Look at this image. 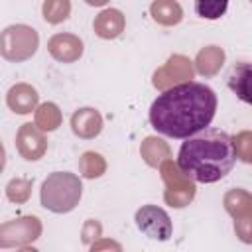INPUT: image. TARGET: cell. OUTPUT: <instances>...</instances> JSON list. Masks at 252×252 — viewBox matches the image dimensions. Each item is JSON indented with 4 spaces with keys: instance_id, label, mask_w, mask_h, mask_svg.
I'll list each match as a JSON object with an SVG mask.
<instances>
[{
    "instance_id": "cell-1",
    "label": "cell",
    "mask_w": 252,
    "mask_h": 252,
    "mask_svg": "<svg viewBox=\"0 0 252 252\" xmlns=\"http://www.w3.org/2000/svg\"><path fill=\"white\" fill-rule=\"evenodd\" d=\"M217 112V94L211 87L187 81L161 91L150 106V124L156 132L185 140L205 130Z\"/></svg>"
},
{
    "instance_id": "cell-2",
    "label": "cell",
    "mask_w": 252,
    "mask_h": 252,
    "mask_svg": "<svg viewBox=\"0 0 252 252\" xmlns=\"http://www.w3.org/2000/svg\"><path fill=\"white\" fill-rule=\"evenodd\" d=\"M236 163L232 136L219 128H205L179 148L177 165L195 183H215L226 177Z\"/></svg>"
},
{
    "instance_id": "cell-3",
    "label": "cell",
    "mask_w": 252,
    "mask_h": 252,
    "mask_svg": "<svg viewBox=\"0 0 252 252\" xmlns=\"http://www.w3.org/2000/svg\"><path fill=\"white\" fill-rule=\"evenodd\" d=\"M83 197V183L79 175L69 171H53L49 173L39 189L41 207L55 213L65 215L71 213Z\"/></svg>"
},
{
    "instance_id": "cell-4",
    "label": "cell",
    "mask_w": 252,
    "mask_h": 252,
    "mask_svg": "<svg viewBox=\"0 0 252 252\" xmlns=\"http://www.w3.org/2000/svg\"><path fill=\"white\" fill-rule=\"evenodd\" d=\"M39 47V35L32 26L12 24L4 28L0 35V55L6 61L22 63L35 55Z\"/></svg>"
},
{
    "instance_id": "cell-5",
    "label": "cell",
    "mask_w": 252,
    "mask_h": 252,
    "mask_svg": "<svg viewBox=\"0 0 252 252\" xmlns=\"http://www.w3.org/2000/svg\"><path fill=\"white\" fill-rule=\"evenodd\" d=\"M159 173H161V181L165 185V191H163V201L173 207V209H183L187 207L193 199H195V193H197V187H195V181L185 175L177 161H173L171 158L165 159L161 165H159Z\"/></svg>"
},
{
    "instance_id": "cell-6",
    "label": "cell",
    "mask_w": 252,
    "mask_h": 252,
    "mask_svg": "<svg viewBox=\"0 0 252 252\" xmlns=\"http://www.w3.org/2000/svg\"><path fill=\"white\" fill-rule=\"evenodd\" d=\"M41 220L35 215L18 217L0 224V248H24L41 236Z\"/></svg>"
},
{
    "instance_id": "cell-7",
    "label": "cell",
    "mask_w": 252,
    "mask_h": 252,
    "mask_svg": "<svg viewBox=\"0 0 252 252\" xmlns=\"http://www.w3.org/2000/svg\"><path fill=\"white\" fill-rule=\"evenodd\" d=\"M195 63L181 55V53H175L171 55L161 67L156 69L154 77H152V83L158 91H165V89H171L175 85H181V83H187L195 77Z\"/></svg>"
},
{
    "instance_id": "cell-8",
    "label": "cell",
    "mask_w": 252,
    "mask_h": 252,
    "mask_svg": "<svg viewBox=\"0 0 252 252\" xmlns=\"http://www.w3.org/2000/svg\"><path fill=\"white\" fill-rule=\"evenodd\" d=\"M134 220H136V226L140 228V232H144L148 238L152 240H159V242H165L171 238L173 234V224H171V219L169 215L161 209V207H156V205H144L136 211L134 215Z\"/></svg>"
},
{
    "instance_id": "cell-9",
    "label": "cell",
    "mask_w": 252,
    "mask_h": 252,
    "mask_svg": "<svg viewBox=\"0 0 252 252\" xmlns=\"http://www.w3.org/2000/svg\"><path fill=\"white\" fill-rule=\"evenodd\" d=\"M16 150L26 161H37L47 152L45 132L33 122H26L16 132Z\"/></svg>"
},
{
    "instance_id": "cell-10",
    "label": "cell",
    "mask_w": 252,
    "mask_h": 252,
    "mask_svg": "<svg viewBox=\"0 0 252 252\" xmlns=\"http://www.w3.org/2000/svg\"><path fill=\"white\" fill-rule=\"evenodd\" d=\"M47 51L59 63H75L81 59L85 45L75 33H55L47 39Z\"/></svg>"
},
{
    "instance_id": "cell-11",
    "label": "cell",
    "mask_w": 252,
    "mask_h": 252,
    "mask_svg": "<svg viewBox=\"0 0 252 252\" xmlns=\"http://www.w3.org/2000/svg\"><path fill=\"white\" fill-rule=\"evenodd\" d=\"M6 104L16 114H30L39 106V94L32 85L16 83L6 93Z\"/></svg>"
},
{
    "instance_id": "cell-12",
    "label": "cell",
    "mask_w": 252,
    "mask_h": 252,
    "mask_svg": "<svg viewBox=\"0 0 252 252\" xmlns=\"http://www.w3.org/2000/svg\"><path fill=\"white\" fill-rule=\"evenodd\" d=\"M71 130L75 136L83 140H93L102 132V116L96 108L85 106L73 112L71 116Z\"/></svg>"
},
{
    "instance_id": "cell-13",
    "label": "cell",
    "mask_w": 252,
    "mask_h": 252,
    "mask_svg": "<svg viewBox=\"0 0 252 252\" xmlns=\"http://www.w3.org/2000/svg\"><path fill=\"white\" fill-rule=\"evenodd\" d=\"M126 28V18L118 8H106L102 10L94 22L93 30L100 39H116Z\"/></svg>"
},
{
    "instance_id": "cell-14",
    "label": "cell",
    "mask_w": 252,
    "mask_h": 252,
    "mask_svg": "<svg viewBox=\"0 0 252 252\" xmlns=\"http://www.w3.org/2000/svg\"><path fill=\"white\" fill-rule=\"evenodd\" d=\"M226 83L236 98L252 106V63H236L230 69Z\"/></svg>"
},
{
    "instance_id": "cell-15",
    "label": "cell",
    "mask_w": 252,
    "mask_h": 252,
    "mask_svg": "<svg viewBox=\"0 0 252 252\" xmlns=\"http://www.w3.org/2000/svg\"><path fill=\"white\" fill-rule=\"evenodd\" d=\"M150 16L163 28H173L183 20V8L177 0H154L150 4Z\"/></svg>"
},
{
    "instance_id": "cell-16",
    "label": "cell",
    "mask_w": 252,
    "mask_h": 252,
    "mask_svg": "<svg viewBox=\"0 0 252 252\" xmlns=\"http://www.w3.org/2000/svg\"><path fill=\"white\" fill-rule=\"evenodd\" d=\"M224 49L222 47H219V45H207V47H203L199 53H197V57H195V71L199 73V75H203V77H213V75H217L219 71H220V67H222V63H224Z\"/></svg>"
},
{
    "instance_id": "cell-17",
    "label": "cell",
    "mask_w": 252,
    "mask_h": 252,
    "mask_svg": "<svg viewBox=\"0 0 252 252\" xmlns=\"http://www.w3.org/2000/svg\"><path fill=\"white\" fill-rule=\"evenodd\" d=\"M140 156L150 167H159L165 159L171 158V150H169V144L163 142L161 138L148 136V138H144V142L140 146Z\"/></svg>"
},
{
    "instance_id": "cell-18",
    "label": "cell",
    "mask_w": 252,
    "mask_h": 252,
    "mask_svg": "<svg viewBox=\"0 0 252 252\" xmlns=\"http://www.w3.org/2000/svg\"><path fill=\"white\" fill-rule=\"evenodd\" d=\"M222 205H224L226 213L234 220L252 215V195L248 191H244V189H230V191H226L224 197H222Z\"/></svg>"
},
{
    "instance_id": "cell-19",
    "label": "cell",
    "mask_w": 252,
    "mask_h": 252,
    "mask_svg": "<svg viewBox=\"0 0 252 252\" xmlns=\"http://www.w3.org/2000/svg\"><path fill=\"white\" fill-rule=\"evenodd\" d=\"M61 120H63V114L59 110V106L55 102H41L37 108H35V116H33V122L43 130V132H53L61 126Z\"/></svg>"
},
{
    "instance_id": "cell-20",
    "label": "cell",
    "mask_w": 252,
    "mask_h": 252,
    "mask_svg": "<svg viewBox=\"0 0 252 252\" xmlns=\"http://www.w3.org/2000/svg\"><path fill=\"white\" fill-rule=\"evenodd\" d=\"M79 171L87 179H98L106 171V159L98 152H85L79 158Z\"/></svg>"
},
{
    "instance_id": "cell-21",
    "label": "cell",
    "mask_w": 252,
    "mask_h": 252,
    "mask_svg": "<svg viewBox=\"0 0 252 252\" xmlns=\"http://www.w3.org/2000/svg\"><path fill=\"white\" fill-rule=\"evenodd\" d=\"M41 16L47 24H61L71 16V0H43Z\"/></svg>"
},
{
    "instance_id": "cell-22",
    "label": "cell",
    "mask_w": 252,
    "mask_h": 252,
    "mask_svg": "<svg viewBox=\"0 0 252 252\" xmlns=\"http://www.w3.org/2000/svg\"><path fill=\"white\" fill-rule=\"evenodd\" d=\"M32 187H33V181L32 179H26V177H14L8 181L6 185V197L8 201L20 205V203H26L32 195Z\"/></svg>"
},
{
    "instance_id": "cell-23",
    "label": "cell",
    "mask_w": 252,
    "mask_h": 252,
    "mask_svg": "<svg viewBox=\"0 0 252 252\" xmlns=\"http://www.w3.org/2000/svg\"><path fill=\"white\" fill-rule=\"evenodd\" d=\"M228 0H195V12L203 20H219L224 16Z\"/></svg>"
},
{
    "instance_id": "cell-24",
    "label": "cell",
    "mask_w": 252,
    "mask_h": 252,
    "mask_svg": "<svg viewBox=\"0 0 252 252\" xmlns=\"http://www.w3.org/2000/svg\"><path fill=\"white\" fill-rule=\"evenodd\" d=\"M234 142V150H236V158L252 163V132L250 130H242L236 136H232Z\"/></svg>"
},
{
    "instance_id": "cell-25",
    "label": "cell",
    "mask_w": 252,
    "mask_h": 252,
    "mask_svg": "<svg viewBox=\"0 0 252 252\" xmlns=\"http://www.w3.org/2000/svg\"><path fill=\"white\" fill-rule=\"evenodd\" d=\"M234 232L244 244H252V215L234 220Z\"/></svg>"
},
{
    "instance_id": "cell-26",
    "label": "cell",
    "mask_w": 252,
    "mask_h": 252,
    "mask_svg": "<svg viewBox=\"0 0 252 252\" xmlns=\"http://www.w3.org/2000/svg\"><path fill=\"white\" fill-rule=\"evenodd\" d=\"M100 232H102V228H100V224L94 220V219H91V220H87L85 222V226H83V242H91V238H98L100 236Z\"/></svg>"
},
{
    "instance_id": "cell-27",
    "label": "cell",
    "mask_w": 252,
    "mask_h": 252,
    "mask_svg": "<svg viewBox=\"0 0 252 252\" xmlns=\"http://www.w3.org/2000/svg\"><path fill=\"white\" fill-rule=\"evenodd\" d=\"M89 6H104V4H108L110 0H85Z\"/></svg>"
},
{
    "instance_id": "cell-28",
    "label": "cell",
    "mask_w": 252,
    "mask_h": 252,
    "mask_svg": "<svg viewBox=\"0 0 252 252\" xmlns=\"http://www.w3.org/2000/svg\"><path fill=\"white\" fill-rule=\"evenodd\" d=\"M250 4H252V0H250Z\"/></svg>"
}]
</instances>
